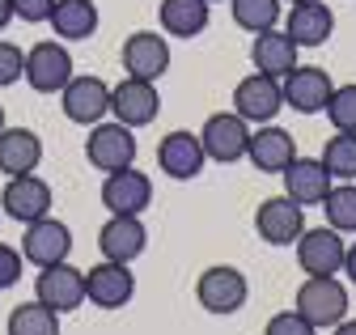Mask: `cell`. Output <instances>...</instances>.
Instances as JSON below:
<instances>
[{"instance_id":"cell-18","label":"cell","mask_w":356,"mask_h":335,"mask_svg":"<svg viewBox=\"0 0 356 335\" xmlns=\"http://www.w3.org/2000/svg\"><path fill=\"white\" fill-rule=\"evenodd\" d=\"M280 179H284V195L297 199L301 208L323 204L327 191L335 187V179H331V170L323 165V157H293L284 170H280Z\"/></svg>"},{"instance_id":"cell-27","label":"cell","mask_w":356,"mask_h":335,"mask_svg":"<svg viewBox=\"0 0 356 335\" xmlns=\"http://www.w3.org/2000/svg\"><path fill=\"white\" fill-rule=\"evenodd\" d=\"M229 13L234 26L246 34H263V30H276L280 22V0H229Z\"/></svg>"},{"instance_id":"cell-9","label":"cell","mask_w":356,"mask_h":335,"mask_svg":"<svg viewBox=\"0 0 356 335\" xmlns=\"http://www.w3.org/2000/svg\"><path fill=\"white\" fill-rule=\"evenodd\" d=\"M51 183L47 179H38V174H17L5 183V191H0V213L13 217L17 225H30V221H42V217H51Z\"/></svg>"},{"instance_id":"cell-13","label":"cell","mask_w":356,"mask_h":335,"mask_svg":"<svg viewBox=\"0 0 356 335\" xmlns=\"http://www.w3.org/2000/svg\"><path fill=\"white\" fill-rule=\"evenodd\" d=\"M22 259L34 263V268H51V263H64L72 255V229L56 217H42V221H30L26 234H22Z\"/></svg>"},{"instance_id":"cell-32","label":"cell","mask_w":356,"mask_h":335,"mask_svg":"<svg viewBox=\"0 0 356 335\" xmlns=\"http://www.w3.org/2000/svg\"><path fill=\"white\" fill-rule=\"evenodd\" d=\"M22 72H26V51L17 43H9V38H0V90L17 85Z\"/></svg>"},{"instance_id":"cell-26","label":"cell","mask_w":356,"mask_h":335,"mask_svg":"<svg viewBox=\"0 0 356 335\" xmlns=\"http://www.w3.org/2000/svg\"><path fill=\"white\" fill-rule=\"evenodd\" d=\"M208 13L212 5L208 0H161L157 17H161V34L170 38H195L208 30Z\"/></svg>"},{"instance_id":"cell-31","label":"cell","mask_w":356,"mask_h":335,"mask_svg":"<svg viewBox=\"0 0 356 335\" xmlns=\"http://www.w3.org/2000/svg\"><path fill=\"white\" fill-rule=\"evenodd\" d=\"M323 111H327L335 132H356V81L352 85H335Z\"/></svg>"},{"instance_id":"cell-16","label":"cell","mask_w":356,"mask_h":335,"mask_svg":"<svg viewBox=\"0 0 356 335\" xmlns=\"http://www.w3.org/2000/svg\"><path fill=\"white\" fill-rule=\"evenodd\" d=\"M280 90H284V106L297 115H318L331 98V72L318 64H297L289 76H280Z\"/></svg>"},{"instance_id":"cell-34","label":"cell","mask_w":356,"mask_h":335,"mask_svg":"<svg viewBox=\"0 0 356 335\" xmlns=\"http://www.w3.org/2000/svg\"><path fill=\"white\" fill-rule=\"evenodd\" d=\"M51 9H56V0H13V17L26 26H47Z\"/></svg>"},{"instance_id":"cell-3","label":"cell","mask_w":356,"mask_h":335,"mask_svg":"<svg viewBox=\"0 0 356 335\" xmlns=\"http://www.w3.org/2000/svg\"><path fill=\"white\" fill-rule=\"evenodd\" d=\"M60 106L68 115V123L76 128H94L111 115V85L102 76H89V72H72V81L60 90Z\"/></svg>"},{"instance_id":"cell-14","label":"cell","mask_w":356,"mask_h":335,"mask_svg":"<svg viewBox=\"0 0 356 335\" xmlns=\"http://www.w3.org/2000/svg\"><path fill=\"white\" fill-rule=\"evenodd\" d=\"M305 229V208L289 195H272L254 208V234L267 246H293Z\"/></svg>"},{"instance_id":"cell-38","label":"cell","mask_w":356,"mask_h":335,"mask_svg":"<svg viewBox=\"0 0 356 335\" xmlns=\"http://www.w3.org/2000/svg\"><path fill=\"white\" fill-rule=\"evenodd\" d=\"M331 335H356V318H343V322H335V327H331Z\"/></svg>"},{"instance_id":"cell-30","label":"cell","mask_w":356,"mask_h":335,"mask_svg":"<svg viewBox=\"0 0 356 335\" xmlns=\"http://www.w3.org/2000/svg\"><path fill=\"white\" fill-rule=\"evenodd\" d=\"M323 165L331 170V179L352 183L356 179V132H335L323 145Z\"/></svg>"},{"instance_id":"cell-28","label":"cell","mask_w":356,"mask_h":335,"mask_svg":"<svg viewBox=\"0 0 356 335\" xmlns=\"http://www.w3.org/2000/svg\"><path fill=\"white\" fill-rule=\"evenodd\" d=\"M9 335H60V314L47 310L42 302H22L9 314Z\"/></svg>"},{"instance_id":"cell-24","label":"cell","mask_w":356,"mask_h":335,"mask_svg":"<svg viewBox=\"0 0 356 335\" xmlns=\"http://www.w3.org/2000/svg\"><path fill=\"white\" fill-rule=\"evenodd\" d=\"M42 161V140L30 128H5L0 132V174L17 179V174H34Z\"/></svg>"},{"instance_id":"cell-40","label":"cell","mask_w":356,"mask_h":335,"mask_svg":"<svg viewBox=\"0 0 356 335\" xmlns=\"http://www.w3.org/2000/svg\"><path fill=\"white\" fill-rule=\"evenodd\" d=\"M280 5H297V0H280Z\"/></svg>"},{"instance_id":"cell-4","label":"cell","mask_w":356,"mask_h":335,"mask_svg":"<svg viewBox=\"0 0 356 335\" xmlns=\"http://www.w3.org/2000/svg\"><path fill=\"white\" fill-rule=\"evenodd\" d=\"M195 297H200V306H204L208 314H238V310L246 306V297H250V284H246V276H242L238 268L212 263V268H204L200 280H195Z\"/></svg>"},{"instance_id":"cell-36","label":"cell","mask_w":356,"mask_h":335,"mask_svg":"<svg viewBox=\"0 0 356 335\" xmlns=\"http://www.w3.org/2000/svg\"><path fill=\"white\" fill-rule=\"evenodd\" d=\"M343 276L356 284V242H348V250H343Z\"/></svg>"},{"instance_id":"cell-25","label":"cell","mask_w":356,"mask_h":335,"mask_svg":"<svg viewBox=\"0 0 356 335\" xmlns=\"http://www.w3.org/2000/svg\"><path fill=\"white\" fill-rule=\"evenodd\" d=\"M98 5L94 0H56V9H51V30L60 43H81V38H94L98 30Z\"/></svg>"},{"instance_id":"cell-17","label":"cell","mask_w":356,"mask_h":335,"mask_svg":"<svg viewBox=\"0 0 356 335\" xmlns=\"http://www.w3.org/2000/svg\"><path fill=\"white\" fill-rule=\"evenodd\" d=\"M204 161H208L204 157V145L187 128L165 132L161 145H157V165H161V174L174 179V183H191L195 174H204Z\"/></svg>"},{"instance_id":"cell-23","label":"cell","mask_w":356,"mask_h":335,"mask_svg":"<svg viewBox=\"0 0 356 335\" xmlns=\"http://www.w3.org/2000/svg\"><path fill=\"white\" fill-rule=\"evenodd\" d=\"M250 64H254V72H267L280 81L297 68V43L284 30H263L250 38Z\"/></svg>"},{"instance_id":"cell-39","label":"cell","mask_w":356,"mask_h":335,"mask_svg":"<svg viewBox=\"0 0 356 335\" xmlns=\"http://www.w3.org/2000/svg\"><path fill=\"white\" fill-rule=\"evenodd\" d=\"M9 128V119H5V106H0V132H5Z\"/></svg>"},{"instance_id":"cell-1","label":"cell","mask_w":356,"mask_h":335,"mask_svg":"<svg viewBox=\"0 0 356 335\" xmlns=\"http://www.w3.org/2000/svg\"><path fill=\"white\" fill-rule=\"evenodd\" d=\"M293 310L318 331H331L335 322L348 318V288L335 276H305L297 284V302Z\"/></svg>"},{"instance_id":"cell-35","label":"cell","mask_w":356,"mask_h":335,"mask_svg":"<svg viewBox=\"0 0 356 335\" xmlns=\"http://www.w3.org/2000/svg\"><path fill=\"white\" fill-rule=\"evenodd\" d=\"M22 268H26L22 250H17V246H5V242H0V288H13V284L22 280Z\"/></svg>"},{"instance_id":"cell-15","label":"cell","mask_w":356,"mask_h":335,"mask_svg":"<svg viewBox=\"0 0 356 335\" xmlns=\"http://www.w3.org/2000/svg\"><path fill=\"white\" fill-rule=\"evenodd\" d=\"M131 297H136V276H131V263L102 259L98 268L85 272V302H94L98 310H123Z\"/></svg>"},{"instance_id":"cell-6","label":"cell","mask_w":356,"mask_h":335,"mask_svg":"<svg viewBox=\"0 0 356 335\" xmlns=\"http://www.w3.org/2000/svg\"><path fill=\"white\" fill-rule=\"evenodd\" d=\"M200 145H204V157L208 161H220V165H234L246 157V145H250V123L234 111H220V115H208L204 128H200Z\"/></svg>"},{"instance_id":"cell-22","label":"cell","mask_w":356,"mask_h":335,"mask_svg":"<svg viewBox=\"0 0 356 335\" xmlns=\"http://www.w3.org/2000/svg\"><path fill=\"white\" fill-rule=\"evenodd\" d=\"M297 157V145L284 128H276V123H263L259 132H250V145H246V161L254 165V170L263 174H280L284 165Z\"/></svg>"},{"instance_id":"cell-7","label":"cell","mask_w":356,"mask_h":335,"mask_svg":"<svg viewBox=\"0 0 356 335\" xmlns=\"http://www.w3.org/2000/svg\"><path fill=\"white\" fill-rule=\"evenodd\" d=\"M34 302H42L56 314L81 310L85 306V272L72 268L68 259L51 263V268H38V276H34Z\"/></svg>"},{"instance_id":"cell-20","label":"cell","mask_w":356,"mask_h":335,"mask_svg":"<svg viewBox=\"0 0 356 335\" xmlns=\"http://www.w3.org/2000/svg\"><path fill=\"white\" fill-rule=\"evenodd\" d=\"M145 246H149V229L140 217H111L98 229V250L111 263H136L145 255Z\"/></svg>"},{"instance_id":"cell-33","label":"cell","mask_w":356,"mask_h":335,"mask_svg":"<svg viewBox=\"0 0 356 335\" xmlns=\"http://www.w3.org/2000/svg\"><path fill=\"white\" fill-rule=\"evenodd\" d=\"M263 335H318V327H309V322H305L297 310H280V314H272V318H267Z\"/></svg>"},{"instance_id":"cell-19","label":"cell","mask_w":356,"mask_h":335,"mask_svg":"<svg viewBox=\"0 0 356 335\" xmlns=\"http://www.w3.org/2000/svg\"><path fill=\"white\" fill-rule=\"evenodd\" d=\"M170 68V38H161L157 30H136L123 43V72L140 76V81H161Z\"/></svg>"},{"instance_id":"cell-12","label":"cell","mask_w":356,"mask_h":335,"mask_svg":"<svg viewBox=\"0 0 356 335\" xmlns=\"http://www.w3.org/2000/svg\"><path fill=\"white\" fill-rule=\"evenodd\" d=\"M297 246V263L305 276H339L343 272V234L331 229V225H318V229H301V238L293 242Z\"/></svg>"},{"instance_id":"cell-8","label":"cell","mask_w":356,"mask_h":335,"mask_svg":"<svg viewBox=\"0 0 356 335\" xmlns=\"http://www.w3.org/2000/svg\"><path fill=\"white\" fill-rule=\"evenodd\" d=\"M161 111V94L157 81H140V76H123L119 85H111V115L123 123V128H149Z\"/></svg>"},{"instance_id":"cell-42","label":"cell","mask_w":356,"mask_h":335,"mask_svg":"<svg viewBox=\"0 0 356 335\" xmlns=\"http://www.w3.org/2000/svg\"><path fill=\"white\" fill-rule=\"evenodd\" d=\"M0 217H5V213H0Z\"/></svg>"},{"instance_id":"cell-29","label":"cell","mask_w":356,"mask_h":335,"mask_svg":"<svg viewBox=\"0 0 356 335\" xmlns=\"http://www.w3.org/2000/svg\"><path fill=\"white\" fill-rule=\"evenodd\" d=\"M323 213H327V225L339 229V234H356V179L352 183H335L323 199Z\"/></svg>"},{"instance_id":"cell-11","label":"cell","mask_w":356,"mask_h":335,"mask_svg":"<svg viewBox=\"0 0 356 335\" xmlns=\"http://www.w3.org/2000/svg\"><path fill=\"white\" fill-rule=\"evenodd\" d=\"M280 111H284V90H280L276 76L250 72L234 85V115H242L246 123H259L263 128V123H272Z\"/></svg>"},{"instance_id":"cell-41","label":"cell","mask_w":356,"mask_h":335,"mask_svg":"<svg viewBox=\"0 0 356 335\" xmlns=\"http://www.w3.org/2000/svg\"><path fill=\"white\" fill-rule=\"evenodd\" d=\"M208 5H220V0H208Z\"/></svg>"},{"instance_id":"cell-5","label":"cell","mask_w":356,"mask_h":335,"mask_svg":"<svg viewBox=\"0 0 356 335\" xmlns=\"http://www.w3.org/2000/svg\"><path fill=\"white\" fill-rule=\"evenodd\" d=\"M85 161L94 170L111 174V170H123V165H136V132L123 128V123H94L89 128V140H85Z\"/></svg>"},{"instance_id":"cell-2","label":"cell","mask_w":356,"mask_h":335,"mask_svg":"<svg viewBox=\"0 0 356 335\" xmlns=\"http://www.w3.org/2000/svg\"><path fill=\"white\" fill-rule=\"evenodd\" d=\"M76 64H72V51L60 43V38H38V43L26 51V85L34 94H60L68 81H72Z\"/></svg>"},{"instance_id":"cell-10","label":"cell","mask_w":356,"mask_h":335,"mask_svg":"<svg viewBox=\"0 0 356 335\" xmlns=\"http://www.w3.org/2000/svg\"><path fill=\"white\" fill-rule=\"evenodd\" d=\"M153 204V179L140 174L136 165H123L102 179V208L111 217H140Z\"/></svg>"},{"instance_id":"cell-21","label":"cell","mask_w":356,"mask_h":335,"mask_svg":"<svg viewBox=\"0 0 356 335\" xmlns=\"http://www.w3.org/2000/svg\"><path fill=\"white\" fill-rule=\"evenodd\" d=\"M284 34L297 47H323L335 34L331 5H323V0H297V5L289 9V17H284Z\"/></svg>"},{"instance_id":"cell-37","label":"cell","mask_w":356,"mask_h":335,"mask_svg":"<svg viewBox=\"0 0 356 335\" xmlns=\"http://www.w3.org/2000/svg\"><path fill=\"white\" fill-rule=\"evenodd\" d=\"M9 22H17V17H13V0H0V30H5Z\"/></svg>"}]
</instances>
